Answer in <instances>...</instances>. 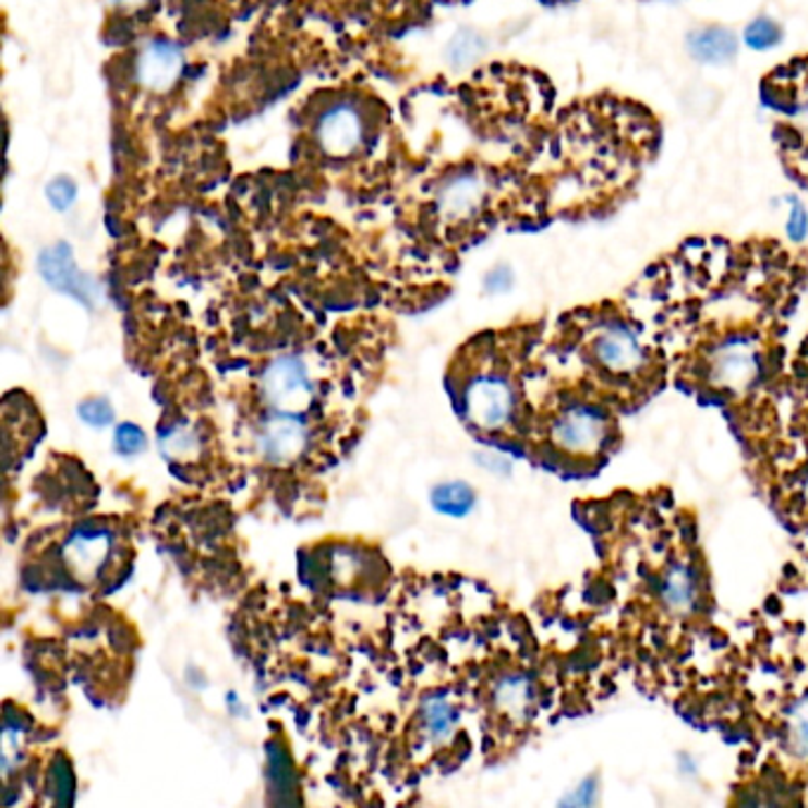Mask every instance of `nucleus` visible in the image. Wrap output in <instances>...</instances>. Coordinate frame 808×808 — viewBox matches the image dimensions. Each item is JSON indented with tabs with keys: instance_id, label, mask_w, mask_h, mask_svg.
Masks as SVG:
<instances>
[{
	"instance_id": "1",
	"label": "nucleus",
	"mask_w": 808,
	"mask_h": 808,
	"mask_svg": "<svg viewBox=\"0 0 808 808\" xmlns=\"http://www.w3.org/2000/svg\"><path fill=\"white\" fill-rule=\"evenodd\" d=\"M262 391L266 403L276 413H304L313 401V385L306 363L297 355L273 361L262 377Z\"/></svg>"
},
{
	"instance_id": "2",
	"label": "nucleus",
	"mask_w": 808,
	"mask_h": 808,
	"mask_svg": "<svg viewBox=\"0 0 808 808\" xmlns=\"http://www.w3.org/2000/svg\"><path fill=\"white\" fill-rule=\"evenodd\" d=\"M759 349L747 337H733L711 353L709 363V379L711 385L719 389L743 391L759 375Z\"/></svg>"
},
{
	"instance_id": "3",
	"label": "nucleus",
	"mask_w": 808,
	"mask_h": 808,
	"mask_svg": "<svg viewBox=\"0 0 808 808\" xmlns=\"http://www.w3.org/2000/svg\"><path fill=\"white\" fill-rule=\"evenodd\" d=\"M553 442L567 454L591 456L605 442L607 424L595 408L571 406L557 415L553 422Z\"/></svg>"
},
{
	"instance_id": "4",
	"label": "nucleus",
	"mask_w": 808,
	"mask_h": 808,
	"mask_svg": "<svg viewBox=\"0 0 808 808\" xmlns=\"http://www.w3.org/2000/svg\"><path fill=\"white\" fill-rule=\"evenodd\" d=\"M512 389L501 377H479L465 394V408L472 424L482 430H498L512 415Z\"/></svg>"
},
{
	"instance_id": "5",
	"label": "nucleus",
	"mask_w": 808,
	"mask_h": 808,
	"mask_svg": "<svg viewBox=\"0 0 808 808\" xmlns=\"http://www.w3.org/2000/svg\"><path fill=\"white\" fill-rule=\"evenodd\" d=\"M593 359L602 370H607L612 375H628L636 373L642 361H646V351H642L640 339L631 327L612 323L602 327L593 339Z\"/></svg>"
},
{
	"instance_id": "6",
	"label": "nucleus",
	"mask_w": 808,
	"mask_h": 808,
	"mask_svg": "<svg viewBox=\"0 0 808 808\" xmlns=\"http://www.w3.org/2000/svg\"><path fill=\"white\" fill-rule=\"evenodd\" d=\"M183 72V52L171 40H149L138 60V81L153 93H167Z\"/></svg>"
},
{
	"instance_id": "7",
	"label": "nucleus",
	"mask_w": 808,
	"mask_h": 808,
	"mask_svg": "<svg viewBox=\"0 0 808 808\" xmlns=\"http://www.w3.org/2000/svg\"><path fill=\"white\" fill-rule=\"evenodd\" d=\"M306 446V427L297 415L276 413L258 434V450L268 462H290Z\"/></svg>"
},
{
	"instance_id": "8",
	"label": "nucleus",
	"mask_w": 808,
	"mask_h": 808,
	"mask_svg": "<svg viewBox=\"0 0 808 808\" xmlns=\"http://www.w3.org/2000/svg\"><path fill=\"white\" fill-rule=\"evenodd\" d=\"M363 141V123L349 105H339L318 123V143L330 157H347Z\"/></svg>"
},
{
	"instance_id": "9",
	"label": "nucleus",
	"mask_w": 808,
	"mask_h": 808,
	"mask_svg": "<svg viewBox=\"0 0 808 808\" xmlns=\"http://www.w3.org/2000/svg\"><path fill=\"white\" fill-rule=\"evenodd\" d=\"M109 553V536L105 531L81 529L74 536L64 543V559L74 577L81 581H93L98 577L100 567L105 565Z\"/></svg>"
},
{
	"instance_id": "10",
	"label": "nucleus",
	"mask_w": 808,
	"mask_h": 808,
	"mask_svg": "<svg viewBox=\"0 0 808 808\" xmlns=\"http://www.w3.org/2000/svg\"><path fill=\"white\" fill-rule=\"evenodd\" d=\"M660 598L671 614L683 616L692 612L697 602V581L692 569L686 563L668 565L662 577Z\"/></svg>"
},
{
	"instance_id": "11",
	"label": "nucleus",
	"mask_w": 808,
	"mask_h": 808,
	"mask_svg": "<svg viewBox=\"0 0 808 808\" xmlns=\"http://www.w3.org/2000/svg\"><path fill=\"white\" fill-rule=\"evenodd\" d=\"M482 200H484V183L479 181L477 176H462V178H456V181L444 190L442 209L454 218H465V216H472L479 209Z\"/></svg>"
},
{
	"instance_id": "12",
	"label": "nucleus",
	"mask_w": 808,
	"mask_h": 808,
	"mask_svg": "<svg viewBox=\"0 0 808 808\" xmlns=\"http://www.w3.org/2000/svg\"><path fill=\"white\" fill-rule=\"evenodd\" d=\"M533 702L531 683L524 676H510L498 683L496 688V704L503 714L522 719L529 714Z\"/></svg>"
},
{
	"instance_id": "13",
	"label": "nucleus",
	"mask_w": 808,
	"mask_h": 808,
	"mask_svg": "<svg viewBox=\"0 0 808 808\" xmlns=\"http://www.w3.org/2000/svg\"><path fill=\"white\" fill-rule=\"evenodd\" d=\"M40 273H44V278L50 285L60 287V290H72V292H76L74 282L79 280V273L74 268L72 254H70V250H67L64 244L52 246V250L40 254Z\"/></svg>"
},
{
	"instance_id": "14",
	"label": "nucleus",
	"mask_w": 808,
	"mask_h": 808,
	"mask_svg": "<svg viewBox=\"0 0 808 808\" xmlns=\"http://www.w3.org/2000/svg\"><path fill=\"white\" fill-rule=\"evenodd\" d=\"M735 36L725 29H704L690 38V50L704 62H723L735 55Z\"/></svg>"
},
{
	"instance_id": "15",
	"label": "nucleus",
	"mask_w": 808,
	"mask_h": 808,
	"mask_svg": "<svg viewBox=\"0 0 808 808\" xmlns=\"http://www.w3.org/2000/svg\"><path fill=\"white\" fill-rule=\"evenodd\" d=\"M422 716H424V728H427L432 743L444 745L450 737H454L456 711L444 700V697H432V700L424 702Z\"/></svg>"
},
{
	"instance_id": "16",
	"label": "nucleus",
	"mask_w": 808,
	"mask_h": 808,
	"mask_svg": "<svg viewBox=\"0 0 808 808\" xmlns=\"http://www.w3.org/2000/svg\"><path fill=\"white\" fill-rule=\"evenodd\" d=\"M432 503H434V508L444 515L465 517L474 508V491L462 482L442 484L434 489Z\"/></svg>"
},
{
	"instance_id": "17",
	"label": "nucleus",
	"mask_w": 808,
	"mask_h": 808,
	"mask_svg": "<svg viewBox=\"0 0 808 808\" xmlns=\"http://www.w3.org/2000/svg\"><path fill=\"white\" fill-rule=\"evenodd\" d=\"M787 747L794 757L808 761V697H801L789 707Z\"/></svg>"
},
{
	"instance_id": "18",
	"label": "nucleus",
	"mask_w": 808,
	"mask_h": 808,
	"mask_svg": "<svg viewBox=\"0 0 808 808\" xmlns=\"http://www.w3.org/2000/svg\"><path fill=\"white\" fill-rule=\"evenodd\" d=\"M161 450L173 460H190L200 454V436L195 430L181 424L161 436Z\"/></svg>"
},
{
	"instance_id": "19",
	"label": "nucleus",
	"mask_w": 808,
	"mask_h": 808,
	"mask_svg": "<svg viewBox=\"0 0 808 808\" xmlns=\"http://www.w3.org/2000/svg\"><path fill=\"white\" fill-rule=\"evenodd\" d=\"M50 792L55 794V801L60 804H70L72 801V792H74V777L70 765H67L64 759H58L52 763L50 771Z\"/></svg>"
},
{
	"instance_id": "20",
	"label": "nucleus",
	"mask_w": 808,
	"mask_h": 808,
	"mask_svg": "<svg viewBox=\"0 0 808 808\" xmlns=\"http://www.w3.org/2000/svg\"><path fill=\"white\" fill-rule=\"evenodd\" d=\"M114 444H117V450L123 456H133V454H141V450L145 448L147 439L143 430L138 427V424H119L117 432H114Z\"/></svg>"
},
{
	"instance_id": "21",
	"label": "nucleus",
	"mask_w": 808,
	"mask_h": 808,
	"mask_svg": "<svg viewBox=\"0 0 808 808\" xmlns=\"http://www.w3.org/2000/svg\"><path fill=\"white\" fill-rule=\"evenodd\" d=\"M479 50H482V44H479V38L474 34H470V32H460L454 40H450L448 58H450V62L460 67V64L472 62L477 58V55H479Z\"/></svg>"
},
{
	"instance_id": "22",
	"label": "nucleus",
	"mask_w": 808,
	"mask_h": 808,
	"mask_svg": "<svg viewBox=\"0 0 808 808\" xmlns=\"http://www.w3.org/2000/svg\"><path fill=\"white\" fill-rule=\"evenodd\" d=\"M79 415L91 427H107L114 422V410L105 399H88L79 406Z\"/></svg>"
},
{
	"instance_id": "23",
	"label": "nucleus",
	"mask_w": 808,
	"mask_h": 808,
	"mask_svg": "<svg viewBox=\"0 0 808 808\" xmlns=\"http://www.w3.org/2000/svg\"><path fill=\"white\" fill-rule=\"evenodd\" d=\"M780 38V26L773 20H757L749 24L747 44L751 48H769Z\"/></svg>"
},
{
	"instance_id": "24",
	"label": "nucleus",
	"mask_w": 808,
	"mask_h": 808,
	"mask_svg": "<svg viewBox=\"0 0 808 808\" xmlns=\"http://www.w3.org/2000/svg\"><path fill=\"white\" fill-rule=\"evenodd\" d=\"M48 200L55 209H70L76 200V185L70 178H58L48 185Z\"/></svg>"
},
{
	"instance_id": "25",
	"label": "nucleus",
	"mask_w": 808,
	"mask_h": 808,
	"mask_svg": "<svg viewBox=\"0 0 808 808\" xmlns=\"http://www.w3.org/2000/svg\"><path fill=\"white\" fill-rule=\"evenodd\" d=\"M595 799H598V780L588 777L577 789H571V794H567L563 804L565 806H591L595 804Z\"/></svg>"
},
{
	"instance_id": "26",
	"label": "nucleus",
	"mask_w": 808,
	"mask_h": 808,
	"mask_svg": "<svg viewBox=\"0 0 808 808\" xmlns=\"http://www.w3.org/2000/svg\"><path fill=\"white\" fill-rule=\"evenodd\" d=\"M806 214H804V209L801 207H794L792 209V221H789V230H792V236L794 238H801L804 236V230H806Z\"/></svg>"
},
{
	"instance_id": "27",
	"label": "nucleus",
	"mask_w": 808,
	"mask_h": 808,
	"mask_svg": "<svg viewBox=\"0 0 808 808\" xmlns=\"http://www.w3.org/2000/svg\"><path fill=\"white\" fill-rule=\"evenodd\" d=\"M493 282L498 285L496 290H505V287L510 285V273H508V268H498L496 273H491V276H489V287H491Z\"/></svg>"
},
{
	"instance_id": "28",
	"label": "nucleus",
	"mask_w": 808,
	"mask_h": 808,
	"mask_svg": "<svg viewBox=\"0 0 808 808\" xmlns=\"http://www.w3.org/2000/svg\"><path fill=\"white\" fill-rule=\"evenodd\" d=\"M109 3H114L119 8H135V5L145 3V0H109Z\"/></svg>"
}]
</instances>
